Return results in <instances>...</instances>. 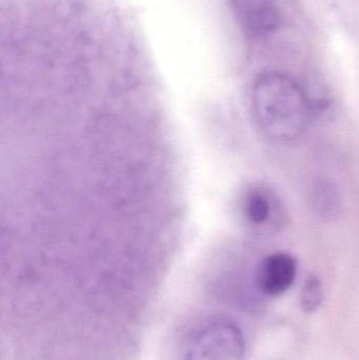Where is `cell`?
<instances>
[{"label": "cell", "instance_id": "obj_2", "mask_svg": "<svg viewBox=\"0 0 359 360\" xmlns=\"http://www.w3.org/2000/svg\"><path fill=\"white\" fill-rule=\"evenodd\" d=\"M246 340L232 321H213L200 330L190 344L185 360H242Z\"/></svg>", "mask_w": 359, "mask_h": 360}, {"label": "cell", "instance_id": "obj_1", "mask_svg": "<svg viewBox=\"0 0 359 360\" xmlns=\"http://www.w3.org/2000/svg\"><path fill=\"white\" fill-rule=\"evenodd\" d=\"M252 111L261 132L275 143L299 139L309 128L313 113L301 84L280 72H269L257 79Z\"/></svg>", "mask_w": 359, "mask_h": 360}, {"label": "cell", "instance_id": "obj_5", "mask_svg": "<svg viewBox=\"0 0 359 360\" xmlns=\"http://www.w3.org/2000/svg\"><path fill=\"white\" fill-rule=\"evenodd\" d=\"M248 27L254 33H271L280 23V15L275 8L267 4H259L250 10L247 15Z\"/></svg>", "mask_w": 359, "mask_h": 360}, {"label": "cell", "instance_id": "obj_7", "mask_svg": "<svg viewBox=\"0 0 359 360\" xmlns=\"http://www.w3.org/2000/svg\"><path fill=\"white\" fill-rule=\"evenodd\" d=\"M314 205L320 214L331 215L339 207V195L331 184H320L316 186L313 194Z\"/></svg>", "mask_w": 359, "mask_h": 360}, {"label": "cell", "instance_id": "obj_3", "mask_svg": "<svg viewBox=\"0 0 359 360\" xmlns=\"http://www.w3.org/2000/svg\"><path fill=\"white\" fill-rule=\"evenodd\" d=\"M297 271L299 264L293 256L287 253H274L259 264L255 281L261 293L276 297L292 287Z\"/></svg>", "mask_w": 359, "mask_h": 360}, {"label": "cell", "instance_id": "obj_4", "mask_svg": "<svg viewBox=\"0 0 359 360\" xmlns=\"http://www.w3.org/2000/svg\"><path fill=\"white\" fill-rule=\"evenodd\" d=\"M280 203L271 191L254 188L248 191L242 201V212L251 226L261 231L274 229L280 224Z\"/></svg>", "mask_w": 359, "mask_h": 360}, {"label": "cell", "instance_id": "obj_6", "mask_svg": "<svg viewBox=\"0 0 359 360\" xmlns=\"http://www.w3.org/2000/svg\"><path fill=\"white\" fill-rule=\"evenodd\" d=\"M324 300V288L318 277H310L303 285L301 295V307L303 312L313 313Z\"/></svg>", "mask_w": 359, "mask_h": 360}]
</instances>
